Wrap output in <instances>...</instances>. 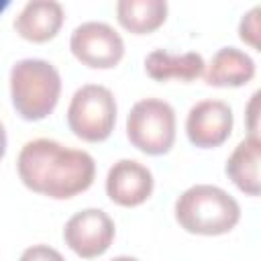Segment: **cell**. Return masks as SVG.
Masks as SVG:
<instances>
[{
  "label": "cell",
  "mask_w": 261,
  "mask_h": 261,
  "mask_svg": "<svg viewBox=\"0 0 261 261\" xmlns=\"http://www.w3.org/2000/svg\"><path fill=\"white\" fill-rule=\"evenodd\" d=\"M22 184L53 200H67L86 192L96 175V161L84 149H71L55 139H33L16 159Z\"/></svg>",
  "instance_id": "cell-1"
},
{
  "label": "cell",
  "mask_w": 261,
  "mask_h": 261,
  "mask_svg": "<svg viewBox=\"0 0 261 261\" xmlns=\"http://www.w3.org/2000/svg\"><path fill=\"white\" fill-rule=\"evenodd\" d=\"M175 220L192 234H226L241 220V206L222 188L196 184L175 200Z\"/></svg>",
  "instance_id": "cell-2"
},
{
  "label": "cell",
  "mask_w": 261,
  "mask_h": 261,
  "mask_svg": "<svg viewBox=\"0 0 261 261\" xmlns=\"http://www.w3.org/2000/svg\"><path fill=\"white\" fill-rule=\"evenodd\" d=\"M61 94V75L57 67L45 59H20L10 69V98L14 110L24 120L47 118Z\"/></svg>",
  "instance_id": "cell-3"
},
{
  "label": "cell",
  "mask_w": 261,
  "mask_h": 261,
  "mask_svg": "<svg viewBox=\"0 0 261 261\" xmlns=\"http://www.w3.org/2000/svg\"><path fill=\"white\" fill-rule=\"evenodd\" d=\"M116 122L114 94L100 84H86L77 88L67 106L69 130L88 143L106 141Z\"/></svg>",
  "instance_id": "cell-4"
},
{
  "label": "cell",
  "mask_w": 261,
  "mask_h": 261,
  "mask_svg": "<svg viewBox=\"0 0 261 261\" xmlns=\"http://www.w3.org/2000/svg\"><path fill=\"white\" fill-rule=\"evenodd\" d=\"M126 137L145 155H163L175 141V110L159 98H143L126 116Z\"/></svg>",
  "instance_id": "cell-5"
},
{
  "label": "cell",
  "mask_w": 261,
  "mask_h": 261,
  "mask_svg": "<svg viewBox=\"0 0 261 261\" xmlns=\"http://www.w3.org/2000/svg\"><path fill=\"white\" fill-rule=\"evenodd\" d=\"M69 49L77 61L92 69H110L124 55L122 37L100 20H88L73 29Z\"/></svg>",
  "instance_id": "cell-6"
},
{
  "label": "cell",
  "mask_w": 261,
  "mask_h": 261,
  "mask_svg": "<svg viewBox=\"0 0 261 261\" xmlns=\"http://www.w3.org/2000/svg\"><path fill=\"white\" fill-rule=\"evenodd\" d=\"M114 222L100 208H84L75 212L63 226L65 245L82 259H94L108 251L114 241Z\"/></svg>",
  "instance_id": "cell-7"
},
{
  "label": "cell",
  "mask_w": 261,
  "mask_h": 261,
  "mask_svg": "<svg viewBox=\"0 0 261 261\" xmlns=\"http://www.w3.org/2000/svg\"><path fill=\"white\" fill-rule=\"evenodd\" d=\"M232 110L222 100L196 102L186 118V135L194 147L212 149L222 145L232 133Z\"/></svg>",
  "instance_id": "cell-8"
},
{
  "label": "cell",
  "mask_w": 261,
  "mask_h": 261,
  "mask_svg": "<svg viewBox=\"0 0 261 261\" xmlns=\"http://www.w3.org/2000/svg\"><path fill=\"white\" fill-rule=\"evenodd\" d=\"M153 173L147 165L135 159L116 161L106 175V194L108 198L124 208L143 204L153 192Z\"/></svg>",
  "instance_id": "cell-9"
},
{
  "label": "cell",
  "mask_w": 261,
  "mask_h": 261,
  "mask_svg": "<svg viewBox=\"0 0 261 261\" xmlns=\"http://www.w3.org/2000/svg\"><path fill=\"white\" fill-rule=\"evenodd\" d=\"M63 24V6L55 0H31L14 18L16 33L33 43H45Z\"/></svg>",
  "instance_id": "cell-10"
},
{
  "label": "cell",
  "mask_w": 261,
  "mask_h": 261,
  "mask_svg": "<svg viewBox=\"0 0 261 261\" xmlns=\"http://www.w3.org/2000/svg\"><path fill=\"white\" fill-rule=\"evenodd\" d=\"M255 77V61L237 47L218 49L206 71L204 82L214 88H239Z\"/></svg>",
  "instance_id": "cell-11"
},
{
  "label": "cell",
  "mask_w": 261,
  "mask_h": 261,
  "mask_svg": "<svg viewBox=\"0 0 261 261\" xmlns=\"http://www.w3.org/2000/svg\"><path fill=\"white\" fill-rule=\"evenodd\" d=\"M204 57L196 51L175 55L165 49H155L145 57V71L155 82H192L204 73Z\"/></svg>",
  "instance_id": "cell-12"
},
{
  "label": "cell",
  "mask_w": 261,
  "mask_h": 261,
  "mask_svg": "<svg viewBox=\"0 0 261 261\" xmlns=\"http://www.w3.org/2000/svg\"><path fill=\"white\" fill-rule=\"evenodd\" d=\"M259 159H261L259 137H247L234 147V151L230 153L224 165L228 179L249 196H259Z\"/></svg>",
  "instance_id": "cell-13"
},
{
  "label": "cell",
  "mask_w": 261,
  "mask_h": 261,
  "mask_svg": "<svg viewBox=\"0 0 261 261\" xmlns=\"http://www.w3.org/2000/svg\"><path fill=\"white\" fill-rule=\"evenodd\" d=\"M116 18L126 31L135 35H147L165 22L167 2L165 0H120L116 4Z\"/></svg>",
  "instance_id": "cell-14"
},
{
  "label": "cell",
  "mask_w": 261,
  "mask_h": 261,
  "mask_svg": "<svg viewBox=\"0 0 261 261\" xmlns=\"http://www.w3.org/2000/svg\"><path fill=\"white\" fill-rule=\"evenodd\" d=\"M259 12L261 8L255 6L241 18V24H239V37L255 49H259Z\"/></svg>",
  "instance_id": "cell-15"
},
{
  "label": "cell",
  "mask_w": 261,
  "mask_h": 261,
  "mask_svg": "<svg viewBox=\"0 0 261 261\" xmlns=\"http://www.w3.org/2000/svg\"><path fill=\"white\" fill-rule=\"evenodd\" d=\"M18 261H65L63 255L49 245H33L22 251Z\"/></svg>",
  "instance_id": "cell-16"
},
{
  "label": "cell",
  "mask_w": 261,
  "mask_h": 261,
  "mask_svg": "<svg viewBox=\"0 0 261 261\" xmlns=\"http://www.w3.org/2000/svg\"><path fill=\"white\" fill-rule=\"evenodd\" d=\"M257 100H259V92H255L253 94V100H251V104H249V118H251V124H249V130H251V135L249 137H257V124H255V110H257Z\"/></svg>",
  "instance_id": "cell-17"
},
{
  "label": "cell",
  "mask_w": 261,
  "mask_h": 261,
  "mask_svg": "<svg viewBox=\"0 0 261 261\" xmlns=\"http://www.w3.org/2000/svg\"><path fill=\"white\" fill-rule=\"evenodd\" d=\"M6 153V130H4V124L0 122V159L4 157Z\"/></svg>",
  "instance_id": "cell-18"
},
{
  "label": "cell",
  "mask_w": 261,
  "mask_h": 261,
  "mask_svg": "<svg viewBox=\"0 0 261 261\" xmlns=\"http://www.w3.org/2000/svg\"><path fill=\"white\" fill-rule=\"evenodd\" d=\"M110 261H139V259L137 257H130V255H118V257H114Z\"/></svg>",
  "instance_id": "cell-19"
},
{
  "label": "cell",
  "mask_w": 261,
  "mask_h": 261,
  "mask_svg": "<svg viewBox=\"0 0 261 261\" xmlns=\"http://www.w3.org/2000/svg\"><path fill=\"white\" fill-rule=\"evenodd\" d=\"M10 6V0H0V14Z\"/></svg>",
  "instance_id": "cell-20"
}]
</instances>
